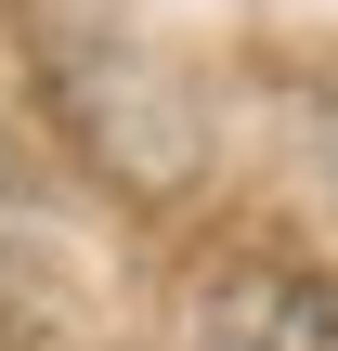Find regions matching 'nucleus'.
I'll return each mask as SVG.
<instances>
[{"instance_id":"obj_1","label":"nucleus","mask_w":338,"mask_h":351,"mask_svg":"<svg viewBox=\"0 0 338 351\" xmlns=\"http://www.w3.org/2000/svg\"><path fill=\"white\" fill-rule=\"evenodd\" d=\"M195 351H338V300L274 261H234L195 287Z\"/></svg>"},{"instance_id":"obj_2","label":"nucleus","mask_w":338,"mask_h":351,"mask_svg":"<svg viewBox=\"0 0 338 351\" xmlns=\"http://www.w3.org/2000/svg\"><path fill=\"white\" fill-rule=\"evenodd\" d=\"M313 156H326V195H338V91L313 104Z\"/></svg>"}]
</instances>
